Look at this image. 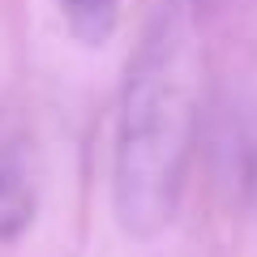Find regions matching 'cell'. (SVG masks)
<instances>
[{"mask_svg":"<svg viewBox=\"0 0 257 257\" xmlns=\"http://www.w3.org/2000/svg\"><path fill=\"white\" fill-rule=\"evenodd\" d=\"M206 99V30L197 0H163L128 56L116 107L111 206L133 240L167 231L184 197Z\"/></svg>","mask_w":257,"mask_h":257,"instance_id":"1","label":"cell"},{"mask_svg":"<svg viewBox=\"0 0 257 257\" xmlns=\"http://www.w3.org/2000/svg\"><path fill=\"white\" fill-rule=\"evenodd\" d=\"M69 35L86 47H103L120 26V0H56Z\"/></svg>","mask_w":257,"mask_h":257,"instance_id":"2","label":"cell"},{"mask_svg":"<svg viewBox=\"0 0 257 257\" xmlns=\"http://www.w3.org/2000/svg\"><path fill=\"white\" fill-rule=\"evenodd\" d=\"M35 223V193H30L22 167L0 163V244L18 240Z\"/></svg>","mask_w":257,"mask_h":257,"instance_id":"3","label":"cell"}]
</instances>
